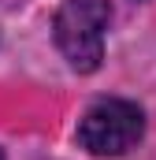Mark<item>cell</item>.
Segmentation results:
<instances>
[{"label":"cell","mask_w":156,"mask_h":160,"mask_svg":"<svg viewBox=\"0 0 156 160\" xmlns=\"http://www.w3.org/2000/svg\"><path fill=\"white\" fill-rule=\"evenodd\" d=\"M108 22H112L108 0H63V8L56 11V22H52L56 48L78 75H89L100 67Z\"/></svg>","instance_id":"cell-1"},{"label":"cell","mask_w":156,"mask_h":160,"mask_svg":"<svg viewBox=\"0 0 156 160\" xmlns=\"http://www.w3.org/2000/svg\"><path fill=\"white\" fill-rule=\"evenodd\" d=\"M145 134V116L134 101L104 97L78 119V145L93 157H123Z\"/></svg>","instance_id":"cell-2"},{"label":"cell","mask_w":156,"mask_h":160,"mask_svg":"<svg viewBox=\"0 0 156 160\" xmlns=\"http://www.w3.org/2000/svg\"><path fill=\"white\" fill-rule=\"evenodd\" d=\"M0 160H4V153H0Z\"/></svg>","instance_id":"cell-3"}]
</instances>
